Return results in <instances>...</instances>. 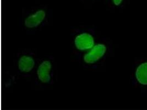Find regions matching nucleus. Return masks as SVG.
I'll list each match as a JSON object with an SVG mask.
<instances>
[{"mask_svg": "<svg viewBox=\"0 0 147 110\" xmlns=\"http://www.w3.org/2000/svg\"><path fill=\"white\" fill-rule=\"evenodd\" d=\"M53 18V9L40 5L24 8L19 18V25L28 34H35L47 27Z\"/></svg>", "mask_w": 147, "mask_h": 110, "instance_id": "f257e3e1", "label": "nucleus"}, {"mask_svg": "<svg viewBox=\"0 0 147 110\" xmlns=\"http://www.w3.org/2000/svg\"><path fill=\"white\" fill-rule=\"evenodd\" d=\"M71 37L72 52L76 61L78 62L99 39L97 28L91 25H81L72 28Z\"/></svg>", "mask_w": 147, "mask_h": 110, "instance_id": "f03ea898", "label": "nucleus"}, {"mask_svg": "<svg viewBox=\"0 0 147 110\" xmlns=\"http://www.w3.org/2000/svg\"><path fill=\"white\" fill-rule=\"evenodd\" d=\"M113 54V40L107 37L99 38L93 47L83 55L79 62L85 68L96 69L102 66Z\"/></svg>", "mask_w": 147, "mask_h": 110, "instance_id": "7ed1b4c3", "label": "nucleus"}, {"mask_svg": "<svg viewBox=\"0 0 147 110\" xmlns=\"http://www.w3.org/2000/svg\"><path fill=\"white\" fill-rule=\"evenodd\" d=\"M56 66L54 57L45 56L39 59L31 78L37 89H45L53 86L56 82Z\"/></svg>", "mask_w": 147, "mask_h": 110, "instance_id": "20e7f679", "label": "nucleus"}, {"mask_svg": "<svg viewBox=\"0 0 147 110\" xmlns=\"http://www.w3.org/2000/svg\"><path fill=\"white\" fill-rule=\"evenodd\" d=\"M39 59L33 49L23 48L18 51L13 60L14 78L31 79Z\"/></svg>", "mask_w": 147, "mask_h": 110, "instance_id": "39448f33", "label": "nucleus"}, {"mask_svg": "<svg viewBox=\"0 0 147 110\" xmlns=\"http://www.w3.org/2000/svg\"><path fill=\"white\" fill-rule=\"evenodd\" d=\"M132 86L140 91L142 96H147V57L135 58L130 76Z\"/></svg>", "mask_w": 147, "mask_h": 110, "instance_id": "423d86ee", "label": "nucleus"}, {"mask_svg": "<svg viewBox=\"0 0 147 110\" xmlns=\"http://www.w3.org/2000/svg\"><path fill=\"white\" fill-rule=\"evenodd\" d=\"M130 0H104L107 9L113 11H119L126 8Z\"/></svg>", "mask_w": 147, "mask_h": 110, "instance_id": "0eeeda50", "label": "nucleus"}, {"mask_svg": "<svg viewBox=\"0 0 147 110\" xmlns=\"http://www.w3.org/2000/svg\"><path fill=\"white\" fill-rule=\"evenodd\" d=\"M77 1H80V2L84 3V4L91 5V4L95 3L96 2H98L101 0H77Z\"/></svg>", "mask_w": 147, "mask_h": 110, "instance_id": "6e6552de", "label": "nucleus"}]
</instances>
